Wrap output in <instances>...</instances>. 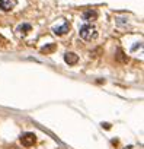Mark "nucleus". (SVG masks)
I'll list each match as a JSON object with an SVG mask.
<instances>
[{
  "mask_svg": "<svg viewBox=\"0 0 144 149\" xmlns=\"http://www.w3.org/2000/svg\"><path fill=\"white\" fill-rule=\"evenodd\" d=\"M18 29L19 31H31V25H21Z\"/></svg>",
  "mask_w": 144,
  "mask_h": 149,
  "instance_id": "1a4fd4ad",
  "label": "nucleus"
},
{
  "mask_svg": "<svg viewBox=\"0 0 144 149\" xmlns=\"http://www.w3.org/2000/svg\"><path fill=\"white\" fill-rule=\"evenodd\" d=\"M79 34H80V37H82L85 41H92V40H96V38H98V29H96L93 25H89V24L83 25V26L80 28Z\"/></svg>",
  "mask_w": 144,
  "mask_h": 149,
  "instance_id": "f257e3e1",
  "label": "nucleus"
},
{
  "mask_svg": "<svg viewBox=\"0 0 144 149\" xmlns=\"http://www.w3.org/2000/svg\"><path fill=\"white\" fill-rule=\"evenodd\" d=\"M16 5H18L16 0H0V9H2L3 12H9V10H12Z\"/></svg>",
  "mask_w": 144,
  "mask_h": 149,
  "instance_id": "7ed1b4c3",
  "label": "nucleus"
},
{
  "mask_svg": "<svg viewBox=\"0 0 144 149\" xmlns=\"http://www.w3.org/2000/svg\"><path fill=\"white\" fill-rule=\"evenodd\" d=\"M116 54H118V56H116V58H118L119 61H127V60H128V58H127V57L124 56V53H122V50H119V48H118V51H116Z\"/></svg>",
  "mask_w": 144,
  "mask_h": 149,
  "instance_id": "0eeeda50",
  "label": "nucleus"
},
{
  "mask_svg": "<svg viewBox=\"0 0 144 149\" xmlns=\"http://www.w3.org/2000/svg\"><path fill=\"white\" fill-rule=\"evenodd\" d=\"M125 149H131V146H128V148H125Z\"/></svg>",
  "mask_w": 144,
  "mask_h": 149,
  "instance_id": "9b49d317",
  "label": "nucleus"
},
{
  "mask_svg": "<svg viewBox=\"0 0 144 149\" xmlns=\"http://www.w3.org/2000/svg\"><path fill=\"white\" fill-rule=\"evenodd\" d=\"M2 41H3V37H2V35H0V42H2Z\"/></svg>",
  "mask_w": 144,
  "mask_h": 149,
  "instance_id": "9d476101",
  "label": "nucleus"
},
{
  "mask_svg": "<svg viewBox=\"0 0 144 149\" xmlns=\"http://www.w3.org/2000/svg\"><path fill=\"white\" fill-rule=\"evenodd\" d=\"M68 29H70L68 22H64L61 26H55L52 31H54V34H55V35H64V34H67V32H68Z\"/></svg>",
  "mask_w": 144,
  "mask_h": 149,
  "instance_id": "39448f33",
  "label": "nucleus"
},
{
  "mask_svg": "<svg viewBox=\"0 0 144 149\" xmlns=\"http://www.w3.org/2000/svg\"><path fill=\"white\" fill-rule=\"evenodd\" d=\"M64 61L70 66H74L77 61H79V56L74 54V53H65L64 54Z\"/></svg>",
  "mask_w": 144,
  "mask_h": 149,
  "instance_id": "20e7f679",
  "label": "nucleus"
},
{
  "mask_svg": "<svg viewBox=\"0 0 144 149\" xmlns=\"http://www.w3.org/2000/svg\"><path fill=\"white\" fill-rule=\"evenodd\" d=\"M35 142H37V136H35V133H32V132H26V133H23V134L21 136V143H22L23 146H26V148L32 146Z\"/></svg>",
  "mask_w": 144,
  "mask_h": 149,
  "instance_id": "f03ea898",
  "label": "nucleus"
},
{
  "mask_svg": "<svg viewBox=\"0 0 144 149\" xmlns=\"http://www.w3.org/2000/svg\"><path fill=\"white\" fill-rule=\"evenodd\" d=\"M96 18H98V12H95V10H88V12L83 13L85 21H95Z\"/></svg>",
  "mask_w": 144,
  "mask_h": 149,
  "instance_id": "423d86ee",
  "label": "nucleus"
},
{
  "mask_svg": "<svg viewBox=\"0 0 144 149\" xmlns=\"http://www.w3.org/2000/svg\"><path fill=\"white\" fill-rule=\"evenodd\" d=\"M54 48H55V45L51 44L50 47H44V48H41V51H42V53H50V51H52Z\"/></svg>",
  "mask_w": 144,
  "mask_h": 149,
  "instance_id": "6e6552de",
  "label": "nucleus"
}]
</instances>
